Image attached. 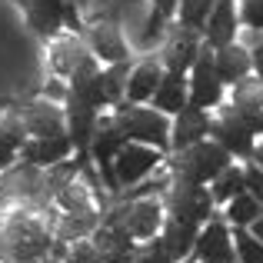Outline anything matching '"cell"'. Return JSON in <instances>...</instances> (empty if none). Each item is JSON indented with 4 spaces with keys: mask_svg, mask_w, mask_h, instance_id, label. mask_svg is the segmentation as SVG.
<instances>
[{
    "mask_svg": "<svg viewBox=\"0 0 263 263\" xmlns=\"http://www.w3.org/2000/svg\"><path fill=\"white\" fill-rule=\"evenodd\" d=\"M206 137H210V117H206V110L186 103L177 114L174 127H170V150H183L190 143L206 140Z\"/></svg>",
    "mask_w": 263,
    "mask_h": 263,
    "instance_id": "obj_13",
    "label": "cell"
},
{
    "mask_svg": "<svg viewBox=\"0 0 263 263\" xmlns=\"http://www.w3.org/2000/svg\"><path fill=\"white\" fill-rule=\"evenodd\" d=\"M203 50V33L193 30L186 24L167 27V40H163V50H160V64L174 73H190L193 60L200 57Z\"/></svg>",
    "mask_w": 263,
    "mask_h": 263,
    "instance_id": "obj_9",
    "label": "cell"
},
{
    "mask_svg": "<svg viewBox=\"0 0 263 263\" xmlns=\"http://www.w3.org/2000/svg\"><path fill=\"white\" fill-rule=\"evenodd\" d=\"M213 4H217V0H180V7H177L180 24H186V27L203 33V24H206V17H210Z\"/></svg>",
    "mask_w": 263,
    "mask_h": 263,
    "instance_id": "obj_29",
    "label": "cell"
},
{
    "mask_svg": "<svg viewBox=\"0 0 263 263\" xmlns=\"http://www.w3.org/2000/svg\"><path fill=\"white\" fill-rule=\"evenodd\" d=\"M4 247H7V240H4V227H0V260H4Z\"/></svg>",
    "mask_w": 263,
    "mask_h": 263,
    "instance_id": "obj_39",
    "label": "cell"
},
{
    "mask_svg": "<svg viewBox=\"0 0 263 263\" xmlns=\"http://www.w3.org/2000/svg\"><path fill=\"white\" fill-rule=\"evenodd\" d=\"M197 233H200L197 223H183V220L167 217V220H163V227H160V243H163V250H167V257L174 260V263H183L193 253Z\"/></svg>",
    "mask_w": 263,
    "mask_h": 263,
    "instance_id": "obj_18",
    "label": "cell"
},
{
    "mask_svg": "<svg viewBox=\"0 0 263 263\" xmlns=\"http://www.w3.org/2000/svg\"><path fill=\"white\" fill-rule=\"evenodd\" d=\"M247 230H250V233H253V237H257V240H263V210H260V217L253 220V223L247 227Z\"/></svg>",
    "mask_w": 263,
    "mask_h": 263,
    "instance_id": "obj_37",
    "label": "cell"
},
{
    "mask_svg": "<svg viewBox=\"0 0 263 263\" xmlns=\"http://www.w3.org/2000/svg\"><path fill=\"white\" fill-rule=\"evenodd\" d=\"M87 30V47L93 50L97 60L103 64H117V60H127L130 50L123 44V33H120V24H110V20H93Z\"/></svg>",
    "mask_w": 263,
    "mask_h": 263,
    "instance_id": "obj_12",
    "label": "cell"
},
{
    "mask_svg": "<svg viewBox=\"0 0 263 263\" xmlns=\"http://www.w3.org/2000/svg\"><path fill=\"white\" fill-rule=\"evenodd\" d=\"M260 210H263V203L253 197L250 190H243V193H237V197L227 203V223L230 227H250L253 220L260 217Z\"/></svg>",
    "mask_w": 263,
    "mask_h": 263,
    "instance_id": "obj_24",
    "label": "cell"
},
{
    "mask_svg": "<svg viewBox=\"0 0 263 263\" xmlns=\"http://www.w3.org/2000/svg\"><path fill=\"white\" fill-rule=\"evenodd\" d=\"M160 163H163V150L150 147V143L130 140L127 147L117 154V160H114L117 186H137V183H143V180L154 174Z\"/></svg>",
    "mask_w": 263,
    "mask_h": 263,
    "instance_id": "obj_7",
    "label": "cell"
},
{
    "mask_svg": "<svg viewBox=\"0 0 263 263\" xmlns=\"http://www.w3.org/2000/svg\"><path fill=\"white\" fill-rule=\"evenodd\" d=\"M233 107L237 110H260L263 107V77H257V80L243 77L240 84H233Z\"/></svg>",
    "mask_w": 263,
    "mask_h": 263,
    "instance_id": "obj_27",
    "label": "cell"
},
{
    "mask_svg": "<svg viewBox=\"0 0 263 263\" xmlns=\"http://www.w3.org/2000/svg\"><path fill=\"white\" fill-rule=\"evenodd\" d=\"M130 57L107 64V70H100V93H103V107H117L127 97V80H130Z\"/></svg>",
    "mask_w": 263,
    "mask_h": 263,
    "instance_id": "obj_22",
    "label": "cell"
},
{
    "mask_svg": "<svg viewBox=\"0 0 263 263\" xmlns=\"http://www.w3.org/2000/svg\"><path fill=\"white\" fill-rule=\"evenodd\" d=\"M20 117H24L30 137H57V134H67V114L60 107H53L50 100H30V103H24Z\"/></svg>",
    "mask_w": 263,
    "mask_h": 263,
    "instance_id": "obj_14",
    "label": "cell"
},
{
    "mask_svg": "<svg viewBox=\"0 0 263 263\" xmlns=\"http://www.w3.org/2000/svg\"><path fill=\"white\" fill-rule=\"evenodd\" d=\"M243 190H247V180H243V170H240L237 163H230V167L210 183V193H213L217 203H230V200L237 197V193H243Z\"/></svg>",
    "mask_w": 263,
    "mask_h": 263,
    "instance_id": "obj_25",
    "label": "cell"
},
{
    "mask_svg": "<svg viewBox=\"0 0 263 263\" xmlns=\"http://www.w3.org/2000/svg\"><path fill=\"white\" fill-rule=\"evenodd\" d=\"M53 200H57V206L64 213H93V200H90L87 186H80L77 180H73L70 186H64Z\"/></svg>",
    "mask_w": 263,
    "mask_h": 263,
    "instance_id": "obj_26",
    "label": "cell"
},
{
    "mask_svg": "<svg viewBox=\"0 0 263 263\" xmlns=\"http://www.w3.org/2000/svg\"><path fill=\"white\" fill-rule=\"evenodd\" d=\"M167 163H170V174L174 177L210 186L233 163V154L227 147H220L217 140H200V143H190V147L177 150L174 160H167Z\"/></svg>",
    "mask_w": 263,
    "mask_h": 263,
    "instance_id": "obj_1",
    "label": "cell"
},
{
    "mask_svg": "<svg viewBox=\"0 0 263 263\" xmlns=\"http://www.w3.org/2000/svg\"><path fill=\"white\" fill-rule=\"evenodd\" d=\"M100 227V217L93 213H60V223L53 230V240L57 243H73V240L93 237V230Z\"/></svg>",
    "mask_w": 263,
    "mask_h": 263,
    "instance_id": "obj_23",
    "label": "cell"
},
{
    "mask_svg": "<svg viewBox=\"0 0 263 263\" xmlns=\"http://www.w3.org/2000/svg\"><path fill=\"white\" fill-rule=\"evenodd\" d=\"M240 20L247 27L263 30V0H240Z\"/></svg>",
    "mask_w": 263,
    "mask_h": 263,
    "instance_id": "obj_33",
    "label": "cell"
},
{
    "mask_svg": "<svg viewBox=\"0 0 263 263\" xmlns=\"http://www.w3.org/2000/svg\"><path fill=\"white\" fill-rule=\"evenodd\" d=\"M186 84H190V103L193 107H200V110L220 107V100H223V80H220L217 64H213V47L203 44L200 57L190 67V80Z\"/></svg>",
    "mask_w": 263,
    "mask_h": 263,
    "instance_id": "obj_8",
    "label": "cell"
},
{
    "mask_svg": "<svg viewBox=\"0 0 263 263\" xmlns=\"http://www.w3.org/2000/svg\"><path fill=\"white\" fill-rule=\"evenodd\" d=\"M100 220L103 223H123L134 233V240H150V237H157L160 227H163V206H160V200H154V197H130V200H123L120 206L107 210Z\"/></svg>",
    "mask_w": 263,
    "mask_h": 263,
    "instance_id": "obj_5",
    "label": "cell"
},
{
    "mask_svg": "<svg viewBox=\"0 0 263 263\" xmlns=\"http://www.w3.org/2000/svg\"><path fill=\"white\" fill-rule=\"evenodd\" d=\"M154 7L163 13L167 20H174L177 17V7H180V0H154Z\"/></svg>",
    "mask_w": 263,
    "mask_h": 263,
    "instance_id": "obj_36",
    "label": "cell"
},
{
    "mask_svg": "<svg viewBox=\"0 0 263 263\" xmlns=\"http://www.w3.org/2000/svg\"><path fill=\"white\" fill-rule=\"evenodd\" d=\"M163 73H167V67L160 64V60H143V64H137L134 70H130V80H127V97L123 100L130 103H143L154 97L157 84L163 80Z\"/></svg>",
    "mask_w": 263,
    "mask_h": 263,
    "instance_id": "obj_21",
    "label": "cell"
},
{
    "mask_svg": "<svg viewBox=\"0 0 263 263\" xmlns=\"http://www.w3.org/2000/svg\"><path fill=\"white\" fill-rule=\"evenodd\" d=\"M73 154V140L70 134H57V137H30V140L20 147V157L30 163H37V167H53V163L67 160V157Z\"/></svg>",
    "mask_w": 263,
    "mask_h": 263,
    "instance_id": "obj_15",
    "label": "cell"
},
{
    "mask_svg": "<svg viewBox=\"0 0 263 263\" xmlns=\"http://www.w3.org/2000/svg\"><path fill=\"white\" fill-rule=\"evenodd\" d=\"M0 140L10 143L13 150H20L27 140H30V130H27L24 117H20V110H13V114H7L4 120H0Z\"/></svg>",
    "mask_w": 263,
    "mask_h": 263,
    "instance_id": "obj_30",
    "label": "cell"
},
{
    "mask_svg": "<svg viewBox=\"0 0 263 263\" xmlns=\"http://www.w3.org/2000/svg\"><path fill=\"white\" fill-rule=\"evenodd\" d=\"M114 120L123 127V134L137 143H150V147L170 150V123L163 117V110H150V107H140V103H130V100H120L114 107Z\"/></svg>",
    "mask_w": 263,
    "mask_h": 263,
    "instance_id": "obj_2",
    "label": "cell"
},
{
    "mask_svg": "<svg viewBox=\"0 0 263 263\" xmlns=\"http://www.w3.org/2000/svg\"><path fill=\"white\" fill-rule=\"evenodd\" d=\"M127 143H130V137L123 134V127L114 120V114L97 123V134H93V140H90V160L100 167V177H103V183H107V190H120V186H117V177H114V160Z\"/></svg>",
    "mask_w": 263,
    "mask_h": 263,
    "instance_id": "obj_6",
    "label": "cell"
},
{
    "mask_svg": "<svg viewBox=\"0 0 263 263\" xmlns=\"http://www.w3.org/2000/svg\"><path fill=\"white\" fill-rule=\"evenodd\" d=\"M17 154H20V150H13L10 143H4V140H0V170L13 167V160H17Z\"/></svg>",
    "mask_w": 263,
    "mask_h": 263,
    "instance_id": "obj_35",
    "label": "cell"
},
{
    "mask_svg": "<svg viewBox=\"0 0 263 263\" xmlns=\"http://www.w3.org/2000/svg\"><path fill=\"white\" fill-rule=\"evenodd\" d=\"M243 180H247V190H250L253 197H257L260 203H263V167H260L257 160L243 167Z\"/></svg>",
    "mask_w": 263,
    "mask_h": 263,
    "instance_id": "obj_34",
    "label": "cell"
},
{
    "mask_svg": "<svg viewBox=\"0 0 263 263\" xmlns=\"http://www.w3.org/2000/svg\"><path fill=\"white\" fill-rule=\"evenodd\" d=\"M213 64H217V73L223 84H240L243 77H250L257 67H253V57L243 50L240 44H227L220 50H213Z\"/></svg>",
    "mask_w": 263,
    "mask_h": 263,
    "instance_id": "obj_19",
    "label": "cell"
},
{
    "mask_svg": "<svg viewBox=\"0 0 263 263\" xmlns=\"http://www.w3.org/2000/svg\"><path fill=\"white\" fill-rule=\"evenodd\" d=\"M137 263H174L167 257V250H163V243H160V233L143 240V247H137Z\"/></svg>",
    "mask_w": 263,
    "mask_h": 263,
    "instance_id": "obj_32",
    "label": "cell"
},
{
    "mask_svg": "<svg viewBox=\"0 0 263 263\" xmlns=\"http://www.w3.org/2000/svg\"><path fill=\"white\" fill-rule=\"evenodd\" d=\"M90 60H93V50L77 37H60V40H53V47H50L53 73H60V77H73Z\"/></svg>",
    "mask_w": 263,
    "mask_h": 263,
    "instance_id": "obj_17",
    "label": "cell"
},
{
    "mask_svg": "<svg viewBox=\"0 0 263 263\" xmlns=\"http://www.w3.org/2000/svg\"><path fill=\"white\" fill-rule=\"evenodd\" d=\"M233 230V247H237L240 263H263V240H257L247 227H230Z\"/></svg>",
    "mask_w": 263,
    "mask_h": 263,
    "instance_id": "obj_28",
    "label": "cell"
},
{
    "mask_svg": "<svg viewBox=\"0 0 263 263\" xmlns=\"http://www.w3.org/2000/svg\"><path fill=\"white\" fill-rule=\"evenodd\" d=\"M193 257L197 263H233L237 260V247H233V230L230 223L213 213L197 233V243H193Z\"/></svg>",
    "mask_w": 263,
    "mask_h": 263,
    "instance_id": "obj_10",
    "label": "cell"
},
{
    "mask_svg": "<svg viewBox=\"0 0 263 263\" xmlns=\"http://www.w3.org/2000/svg\"><path fill=\"white\" fill-rule=\"evenodd\" d=\"M183 263H186V260H183Z\"/></svg>",
    "mask_w": 263,
    "mask_h": 263,
    "instance_id": "obj_41",
    "label": "cell"
},
{
    "mask_svg": "<svg viewBox=\"0 0 263 263\" xmlns=\"http://www.w3.org/2000/svg\"><path fill=\"white\" fill-rule=\"evenodd\" d=\"M213 193L206 190V183H193V180L174 177L170 180V193H167V210L174 220H183V223H197L203 227L206 220L213 217Z\"/></svg>",
    "mask_w": 263,
    "mask_h": 263,
    "instance_id": "obj_3",
    "label": "cell"
},
{
    "mask_svg": "<svg viewBox=\"0 0 263 263\" xmlns=\"http://www.w3.org/2000/svg\"><path fill=\"white\" fill-rule=\"evenodd\" d=\"M210 137L220 143V147L230 150L233 157H240V160H253V150H257V134L247 127L243 117H240L233 107L223 110L217 120H210Z\"/></svg>",
    "mask_w": 263,
    "mask_h": 263,
    "instance_id": "obj_11",
    "label": "cell"
},
{
    "mask_svg": "<svg viewBox=\"0 0 263 263\" xmlns=\"http://www.w3.org/2000/svg\"><path fill=\"white\" fill-rule=\"evenodd\" d=\"M60 263H103V257H100V250L93 247V240H73V247L64 253V260Z\"/></svg>",
    "mask_w": 263,
    "mask_h": 263,
    "instance_id": "obj_31",
    "label": "cell"
},
{
    "mask_svg": "<svg viewBox=\"0 0 263 263\" xmlns=\"http://www.w3.org/2000/svg\"><path fill=\"white\" fill-rule=\"evenodd\" d=\"M150 100H154V107L163 110V114H180V110L190 103V84H186V73L167 70L163 80L157 84V90H154Z\"/></svg>",
    "mask_w": 263,
    "mask_h": 263,
    "instance_id": "obj_20",
    "label": "cell"
},
{
    "mask_svg": "<svg viewBox=\"0 0 263 263\" xmlns=\"http://www.w3.org/2000/svg\"><path fill=\"white\" fill-rule=\"evenodd\" d=\"M253 160H257V163H260V167H263V143H260V147H257V150H253Z\"/></svg>",
    "mask_w": 263,
    "mask_h": 263,
    "instance_id": "obj_38",
    "label": "cell"
},
{
    "mask_svg": "<svg viewBox=\"0 0 263 263\" xmlns=\"http://www.w3.org/2000/svg\"><path fill=\"white\" fill-rule=\"evenodd\" d=\"M47 183H44V167L24 160L4 170L0 177V206L7 203H33V206H47Z\"/></svg>",
    "mask_w": 263,
    "mask_h": 263,
    "instance_id": "obj_4",
    "label": "cell"
},
{
    "mask_svg": "<svg viewBox=\"0 0 263 263\" xmlns=\"http://www.w3.org/2000/svg\"><path fill=\"white\" fill-rule=\"evenodd\" d=\"M233 4L237 0H217L203 24V44L213 47V50L233 44V37H237V10H233Z\"/></svg>",
    "mask_w": 263,
    "mask_h": 263,
    "instance_id": "obj_16",
    "label": "cell"
},
{
    "mask_svg": "<svg viewBox=\"0 0 263 263\" xmlns=\"http://www.w3.org/2000/svg\"><path fill=\"white\" fill-rule=\"evenodd\" d=\"M67 4H84V0H67Z\"/></svg>",
    "mask_w": 263,
    "mask_h": 263,
    "instance_id": "obj_40",
    "label": "cell"
}]
</instances>
